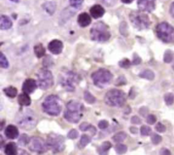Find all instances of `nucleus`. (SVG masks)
Wrapping results in <instances>:
<instances>
[{"mask_svg": "<svg viewBox=\"0 0 174 155\" xmlns=\"http://www.w3.org/2000/svg\"><path fill=\"white\" fill-rule=\"evenodd\" d=\"M139 77L142 78H145V79H148V80H153L155 78V73L151 70L146 69V70H144L139 73Z\"/></svg>", "mask_w": 174, "mask_h": 155, "instance_id": "nucleus-24", "label": "nucleus"}, {"mask_svg": "<svg viewBox=\"0 0 174 155\" xmlns=\"http://www.w3.org/2000/svg\"><path fill=\"white\" fill-rule=\"evenodd\" d=\"M156 122V117L153 114H150L147 117V123L149 124H154Z\"/></svg>", "mask_w": 174, "mask_h": 155, "instance_id": "nucleus-43", "label": "nucleus"}, {"mask_svg": "<svg viewBox=\"0 0 174 155\" xmlns=\"http://www.w3.org/2000/svg\"><path fill=\"white\" fill-rule=\"evenodd\" d=\"M138 7L143 12H152L155 9V0H138Z\"/></svg>", "mask_w": 174, "mask_h": 155, "instance_id": "nucleus-13", "label": "nucleus"}, {"mask_svg": "<svg viewBox=\"0 0 174 155\" xmlns=\"http://www.w3.org/2000/svg\"><path fill=\"white\" fill-rule=\"evenodd\" d=\"M3 91H4V94L6 95L7 96L10 97V98H14L17 95V89L15 87H12V86L5 88L3 90Z\"/></svg>", "mask_w": 174, "mask_h": 155, "instance_id": "nucleus-27", "label": "nucleus"}, {"mask_svg": "<svg viewBox=\"0 0 174 155\" xmlns=\"http://www.w3.org/2000/svg\"><path fill=\"white\" fill-rule=\"evenodd\" d=\"M127 138V134L125 132H118L116 133L115 136H113V141L116 142H122Z\"/></svg>", "mask_w": 174, "mask_h": 155, "instance_id": "nucleus-28", "label": "nucleus"}, {"mask_svg": "<svg viewBox=\"0 0 174 155\" xmlns=\"http://www.w3.org/2000/svg\"><path fill=\"white\" fill-rule=\"evenodd\" d=\"M105 101L110 107H122L126 101V95L122 91L113 89L106 93Z\"/></svg>", "mask_w": 174, "mask_h": 155, "instance_id": "nucleus-7", "label": "nucleus"}, {"mask_svg": "<svg viewBox=\"0 0 174 155\" xmlns=\"http://www.w3.org/2000/svg\"><path fill=\"white\" fill-rule=\"evenodd\" d=\"M131 122H132V124H139L141 123V120L139 119V117L133 116L132 118V120H131Z\"/></svg>", "mask_w": 174, "mask_h": 155, "instance_id": "nucleus-47", "label": "nucleus"}, {"mask_svg": "<svg viewBox=\"0 0 174 155\" xmlns=\"http://www.w3.org/2000/svg\"><path fill=\"white\" fill-rule=\"evenodd\" d=\"M91 142V138L87 135H83L81 137V140L78 143V148H84L86 146Z\"/></svg>", "mask_w": 174, "mask_h": 155, "instance_id": "nucleus-26", "label": "nucleus"}, {"mask_svg": "<svg viewBox=\"0 0 174 155\" xmlns=\"http://www.w3.org/2000/svg\"><path fill=\"white\" fill-rule=\"evenodd\" d=\"M42 7L46 10L47 13H48L49 15H53L56 10V3L55 2H47L42 5Z\"/></svg>", "mask_w": 174, "mask_h": 155, "instance_id": "nucleus-23", "label": "nucleus"}, {"mask_svg": "<svg viewBox=\"0 0 174 155\" xmlns=\"http://www.w3.org/2000/svg\"><path fill=\"white\" fill-rule=\"evenodd\" d=\"M130 130H131V132H132V134H137V132H138V129L135 128V127H131V128H130Z\"/></svg>", "mask_w": 174, "mask_h": 155, "instance_id": "nucleus-51", "label": "nucleus"}, {"mask_svg": "<svg viewBox=\"0 0 174 155\" xmlns=\"http://www.w3.org/2000/svg\"><path fill=\"white\" fill-rule=\"evenodd\" d=\"M90 36L94 41L105 42L110 38L109 26L102 21L95 23L90 30Z\"/></svg>", "mask_w": 174, "mask_h": 155, "instance_id": "nucleus-2", "label": "nucleus"}, {"mask_svg": "<svg viewBox=\"0 0 174 155\" xmlns=\"http://www.w3.org/2000/svg\"><path fill=\"white\" fill-rule=\"evenodd\" d=\"M172 68H173V70H174V64L172 65Z\"/></svg>", "mask_w": 174, "mask_h": 155, "instance_id": "nucleus-56", "label": "nucleus"}, {"mask_svg": "<svg viewBox=\"0 0 174 155\" xmlns=\"http://www.w3.org/2000/svg\"><path fill=\"white\" fill-rule=\"evenodd\" d=\"M156 35L162 42L174 43V27L167 22H161L155 27Z\"/></svg>", "mask_w": 174, "mask_h": 155, "instance_id": "nucleus-6", "label": "nucleus"}, {"mask_svg": "<svg viewBox=\"0 0 174 155\" xmlns=\"http://www.w3.org/2000/svg\"><path fill=\"white\" fill-rule=\"evenodd\" d=\"M111 148L110 142H105L98 148V153L100 155H108V151Z\"/></svg>", "mask_w": 174, "mask_h": 155, "instance_id": "nucleus-22", "label": "nucleus"}, {"mask_svg": "<svg viewBox=\"0 0 174 155\" xmlns=\"http://www.w3.org/2000/svg\"><path fill=\"white\" fill-rule=\"evenodd\" d=\"M161 140H162L161 136H159V135H157V134H153V135H152L151 141L154 144H155V145L159 144V143L161 142Z\"/></svg>", "mask_w": 174, "mask_h": 155, "instance_id": "nucleus-39", "label": "nucleus"}, {"mask_svg": "<svg viewBox=\"0 0 174 155\" xmlns=\"http://www.w3.org/2000/svg\"><path fill=\"white\" fill-rule=\"evenodd\" d=\"M119 66L123 68H128L131 66V62L128 59H123L119 62Z\"/></svg>", "mask_w": 174, "mask_h": 155, "instance_id": "nucleus-38", "label": "nucleus"}, {"mask_svg": "<svg viewBox=\"0 0 174 155\" xmlns=\"http://www.w3.org/2000/svg\"><path fill=\"white\" fill-rule=\"evenodd\" d=\"M38 86L42 90H48L54 84L51 72L48 69H40L38 73Z\"/></svg>", "mask_w": 174, "mask_h": 155, "instance_id": "nucleus-11", "label": "nucleus"}, {"mask_svg": "<svg viewBox=\"0 0 174 155\" xmlns=\"http://www.w3.org/2000/svg\"><path fill=\"white\" fill-rule=\"evenodd\" d=\"M174 58V53L170 49H167L164 54V62L166 63H170Z\"/></svg>", "mask_w": 174, "mask_h": 155, "instance_id": "nucleus-29", "label": "nucleus"}, {"mask_svg": "<svg viewBox=\"0 0 174 155\" xmlns=\"http://www.w3.org/2000/svg\"><path fill=\"white\" fill-rule=\"evenodd\" d=\"M84 0H70V4L73 8H76V9H79L82 4L83 3Z\"/></svg>", "mask_w": 174, "mask_h": 155, "instance_id": "nucleus-37", "label": "nucleus"}, {"mask_svg": "<svg viewBox=\"0 0 174 155\" xmlns=\"http://www.w3.org/2000/svg\"><path fill=\"white\" fill-rule=\"evenodd\" d=\"M108 126H109V123H108V121H106V120H102V121H100V123H99V128L101 129H106Z\"/></svg>", "mask_w": 174, "mask_h": 155, "instance_id": "nucleus-44", "label": "nucleus"}, {"mask_svg": "<svg viewBox=\"0 0 174 155\" xmlns=\"http://www.w3.org/2000/svg\"><path fill=\"white\" fill-rule=\"evenodd\" d=\"M48 148L51 149L54 153L62 152L65 149V139L64 137L58 134L52 133L49 134L47 139Z\"/></svg>", "mask_w": 174, "mask_h": 155, "instance_id": "nucleus-10", "label": "nucleus"}, {"mask_svg": "<svg viewBox=\"0 0 174 155\" xmlns=\"http://www.w3.org/2000/svg\"><path fill=\"white\" fill-rule=\"evenodd\" d=\"M91 127H92L91 124L86 123V122H84V123H83L80 125V129L81 130H83V131H86V130H87L88 129H90Z\"/></svg>", "mask_w": 174, "mask_h": 155, "instance_id": "nucleus-46", "label": "nucleus"}, {"mask_svg": "<svg viewBox=\"0 0 174 155\" xmlns=\"http://www.w3.org/2000/svg\"><path fill=\"white\" fill-rule=\"evenodd\" d=\"M127 84V79L125 78V77H123V76H121L117 78V80L116 82V85H125Z\"/></svg>", "mask_w": 174, "mask_h": 155, "instance_id": "nucleus-42", "label": "nucleus"}, {"mask_svg": "<svg viewBox=\"0 0 174 155\" xmlns=\"http://www.w3.org/2000/svg\"><path fill=\"white\" fill-rule=\"evenodd\" d=\"M10 1H13V2H18L19 0H10Z\"/></svg>", "mask_w": 174, "mask_h": 155, "instance_id": "nucleus-55", "label": "nucleus"}, {"mask_svg": "<svg viewBox=\"0 0 174 155\" xmlns=\"http://www.w3.org/2000/svg\"><path fill=\"white\" fill-rule=\"evenodd\" d=\"M17 146L14 142L8 143L4 148V153L6 155H17Z\"/></svg>", "mask_w": 174, "mask_h": 155, "instance_id": "nucleus-20", "label": "nucleus"}, {"mask_svg": "<svg viewBox=\"0 0 174 155\" xmlns=\"http://www.w3.org/2000/svg\"><path fill=\"white\" fill-rule=\"evenodd\" d=\"M20 155H30V154H29V153H26V152H23Z\"/></svg>", "mask_w": 174, "mask_h": 155, "instance_id": "nucleus-54", "label": "nucleus"}, {"mask_svg": "<svg viewBox=\"0 0 174 155\" xmlns=\"http://www.w3.org/2000/svg\"><path fill=\"white\" fill-rule=\"evenodd\" d=\"M48 50L55 54V55H59L60 54L63 49V43L61 41H60L58 39H55L52 40L51 42L48 44Z\"/></svg>", "mask_w": 174, "mask_h": 155, "instance_id": "nucleus-14", "label": "nucleus"}, {"mask_svg": "<svg viewBox=\"0 0 174 155\" xmlns=\"http://www.w3.org/2000/svg\"><path fill=\"white\" fill-rule=\"evenodd\" d=\"M84 99H85V101H87V103L90 104L94 103L95 101H96V98H95L89 91H85V92H84Z\"/></svg>", "mask_w": 174, "mask_h": 155, "instance_id": "nucleus-30", "label": "nucleus"}, {"mask_svg": "<svg viewBox=\"0 0 174 155\" xmlns=\"http://www.w3.org/2000/svg\"><path fill=\"white\" fill-rule=\"evenodd\" d=\"M68 138H70V139H76L77 137L78 136V130H76V129H71L70 132L68 133Z\"/></svg>", "mask_w": 174, "mask_h": 155, "instance_id": "nucleus-41", "label": "nucleus"}, {"mask_svg": "<svg viewBox=\"0 0 174 155\" xmlns=\"http://www.w3.org/2000/svg\"><path fill=\"white\" fill-rule=\"evenodd\" d=\"M141 62H142L141 58H140L137 54H134V55H133V60H132V64L139 65L141 63Z\"/></svg>", "mask_w": 174, "mask_h": 155, "instance_id": "nucleus-45", "label": "nucleus"}, {"mask_svg": "<svg viewBox=\"0 0 174 155\" xmlns=\"http://www.w3.org/2000/svg\"><path fill=\"white\" fill-rule=\"evenodd\" d=\"M0 66L3 68H7L9 67V62L3 55V53H1V57H0Z\"/></svg>", "mask_w": 174, "mask_h": 155, "instance_id": "nucleus-35", "label": "nucleus"}, {"mask_svg": "<svg viewBox=\"0 0 174 155\" xmlns=\"http://www.w3.org/2000/svg\"><path fill=\"white\" fill-rule=\"evenodd\" d=\"M164 100L167 106H171L174 102V95L172 93H167L164 96Z\"/></svg>", "mask_w": 174, "mask_h": 155, "instance_id": "nucleus-31", "label": "nucleus"}, {"mask_svg": "<svg viewBox=\"0 0 174 155\" xmlns=\"http://www.w3.org/2000/svg\"><path fill=\"white\" fill-rule=\"evenodd\" d=\"M92 21L90 16L87 13H82L79 15L78 18V22L79 26L82 27H86Z\"/></svg>", "mask_w": 174, "mask_h": 155, "instance_id": "nucleus-18", "label": "nucleus"}, {"mask_svg": "<svg viewBox=\"0 0 174 155\" xmlns=\"http://www.w3.org/2000/svg\"><path fill=\"white\" fill-rule=\"evenodd\" d=\"M142 136H149L151 133V128L147 125H143L140 129Z\"/></svg>", "mask_w": 174, "mask_h": 155, "instance_id": "nucleus-36", "label": "nucleus"}, {"mask_svg": "<svg viewBox=\"0 0 174 155\" xmlns=\"http://www.w3.org/2000/svg\"><path fill=\"white\" fill-rule=\"evenodd\" d=\"M116 151L118 154H124L127 151V148L124 144H117L116 146Z\"/></svg>", "mask_w": 174, "mask_h": 155, "instance_id": "nucleus-33", "label": "nucleus"}, {"mask_svg": "<svg viewBox=\"0 0 174 155\" xmlns=\"http://www.w3.org/2000/svg\"><path fill=\"white\" fill-rule=\"evenodd\" d=\"M29 142H30V139L29 137L26 134H23L20 136L19 139V144L21 146H26L27 144H29Z\"/></svg>", "mask_w": 174, "mask_h": 155, "instance_id": "nucleus-34", "label": "nucleus"}, {"mask_svg": "<svg viewBox=\"0 0 174 155\" xmlns=\"http://www.w3.org/2000/svg\"><path fill=\"white\" fill-rule=\"evenodd\" d=\"M170 14H171V16H172L174 18V2L171 4V6H170Z\"/></svg>", "mask_w": 174, "mask_h": 155, "instance_id": "nucleus-50", "label": "nucleus"}, {"mask_svg": "<svg viewBox=\"0 0 174 155\" xmlns=\"http://www.w3.org/2000/svg\"><path fill=\"white\" fill-rule=\"evenodd\" d=\"M42 109L46 113L51 116H58L62 109L61 101L60 98L54 95H50L45 98L42 102Z\"/></svg>", "mask_w": 174, "mask_h": 155, "instance_id": "nucleus-3", "label": "nucleus"}, {"mask_svg": "<svg viewBox=\"0 0 174 155\" xmlns=\"http://www.w3.org/2000/svg\"><path fill=\"white\" fill-rule=\"evenodd\" d=\"M34 53H35V55H37V57L41 58V57H42V56L44 55V54H45V49L42 46V45L38 44V45H37L34 47Z\"/></svg>", "mask_w": 174, "mask_h": 155, "instance_id": "nucleus-25", "label": "nucleus"}, {"mask_svg": "<svg viewBox=\"0 0 174 155\" xmlns=\"http://www.w3.org/2000/svg\"><path fill=\"white\" fill-rule=\"evenodd\" d=\"M18 102H19L20 106L27 107L31 104V98H30L27 94L23 93L21 95H20L19 97H18Z\"/></svg>", "mask_w": 174, "mask_h": 155, "instance_id": "nucleus-21", "label": "nucleus"}, {"mask_svg": "<svg viewBox=\"0 0 174 155\" xmlns=\"http://www.w3.org/2000/svg\"><path fill=\"white\" fill-rule=\"evenodd\" d=\"M147 112H148V109H147L146 107H142V108H140V110H139V113H140V114L143 115V116H145Z\"/></svg>", "mask_w": 174, "mask_h": 155, "instance_id": "nucleus-49", "label": "nucleus"}, {"mask_svg": "<svg viewBox=\"0 0 174 155\" xmlns=\"http://www.w3.org/2000/svg\"><path fill=\"white\" fill-rule=\"evenodd\" d=\"M83 105L78 101H70L65 111V119L71 123H78L83 117Z\"/></svg>", "mask_w": 174, "mask_h": 155, "instance_id": "nucleus-1", "label": "nucleus"}, {"mask_svg": "<svg viewBox=\"0 0 174 155\" xmlns=\"http://www.w3.org/2000/svg\"><path fill=\"white\" fill-rule=\"evenodd\" d=\"M132 90H133V89H132V90H131V91H130V93H131V94H134V91H132ZM129 97H130L131 99H133V98H134V96H133V95H130V96H129Z\"/></svg>", "mask_w": 174, "mask_h": 155, "instance_id": "nucleus-53", "label": "nucleus"}, {"mask_svg": "<svg viewBox=\"0 0 174 155\" xmlns=\"http://www.w3.org/2000/svg\"><path fill=\"white\" fill-rule=\"evenodd\" d=\"M129 19L132 26L138 30L147 29L150 26V20L148 15L143 11H132L129 15Z\"/></svg>", "mask_w": 174, "mask_h": 155, "instance_id": "nucleus-5", "label": "nucleus"}, {"mask_svg": "<svg viewBox=\"0 0 174 155\" xmlns=\"http://www.w3.org/2000/svg\"><path fill=\"white\" fill-rule=\"evenodd\" d=\"M12 26V21L10 20L9 16H1L0 18V29L1 30H8Z\"/></svg>", "mask_w": 174, "mask_h": 155, "instance_id": "nucleus-19", "label": "nucleus"}, {"mask_svg": "<svg viewBox=\"0 0 174 155\" xmlns=\"http://www.w3.org/2000/svg\"><path fill=\"white\" fill-rule=\"evenodd\" d=\"M37 87H38V83H37L34 79L28 78V79H26V80L24 82V84H23L22 91H24V93L28 95V94L32 93V92L37 89Z\"/></svg>", "mask_w": 174, "mask_h": 155, "instance_id": "nucleus-15", "label": "nucleus"}, {"mask_svg": "<svg viewBox=\"0 0 174 155\" xmlns=\"http://www.w3.org/2000/svg\"><path fill=\"white\" fill-rule=\"evenodd\" d=\"M5 136H7V138L9 139H16L17 138V136H19V130L16 128L15 125L10 124L6 127L5 129Z\"/></svg>", "mask_w": 174, "mask_h": 155, "instance_id": "nucleus-16", "label": "nucleus"}, {"mask_svg": "<svg viewBox=\"0 0 174 155\" xmlns=\"http://www.w3.org/2000/svg\"><path fill=\"white\" fill-rule=\"evenodd\" d=\"M16 121L22 129H32L37 124V118L31 110H25L20 113Z\"/></svg>", "mask_w": 174, "mask_h": 155, "instance_id": "nucleus-8", "label": "nucleus"}, {"mask_svg": "<svg viewBox=\"0 0 174 155\" xmlns=\"http://www.w3.org/2000/svg\"><path fill=\"white\" fill-rule=\"evenodd\" d=\"M80 81V78L72 71H64L60 76V84L67 91L72 92L76 89V84Z\"/></svg>", "mask_w": 174, "mask_h": 155, "instance_id": "nucleus-4", "label": "nucleus"}, {"mask_svg": "<svg viewBox=\"0 0 174 155\" xmlns=\"http://www.w3.org/2000/svg\"><path fill=\"white\" fill-rule=\"evenodd\" d=\"M105 12V9L101 5H100V4H95V5H94L90 9L91 16H93L94 19H98V18L102 17L104 16Z\"/></svg>", "mask_w": 174, "mask_h": 155, "instance_id": "nucleus-17", "label": "nucleus"}, {"mask_svg": "<svg viewBox=\"0 0 174 155\" xmlns=\"http://www.w3.org/2000/svg\"><path fill=\"white\" fill-rule=\"evenodd\" d=\"M160 155H171V152L167 148H161L160 151Z\"/></svg>", "mask_w": 174, "mask_h": 155, "instance_id": "nucleus-48", "label": "nucleus"}, {"mask_svg": "<svg viewBox=\"0 0 174 155\" xmlns=\"http://www.w3.org/2000/svg\"><path fill=\"white\" fill-rule=\"evenodd\" d=\"M155 129H156V131H158V132H161V133H163L166 131V126L163 124L161 123H157L156 124V125H155Z\"/></svg>", "mask_w": 174, "mask_h": 155, "instance_id": "nucleus-40", "label": "nucleus"}, {"mask_svg": "<svg viewBox=\"0 0 174 155\" xmlns=\"http://www.w3.org/2000/svg\"><path fill=\"white\" fill-rule=\"evenodd\" d=\"M113 75L107 69H99L98 71L94 72L92 74V79L94 84L98 87L103 88L112 81Z\"/></svg>", "mask_w": 174, "mask_h": 155, "instance_id": "nucleus-9", "label": "nucleus"}, {"mask_svg": "<svg viewBox=\"0 0 174 155\" xmlns=\"http://www.w3.org/2000/svg\"><path fill=\"white\" fill-rule=\"evenodd\" d=\"M133 0H122V2L124 3H131Z\"/></svg>", "mask_w": 174, "mask_h": 155, "instance_id": "nucleus-52", "label": "nucleus"}, {"mask_svg": "<svg viewBox=\"0 0 174 155\" xmlns=\"http://www.w3.org/2000/svg\"><path fill=\"white\" fill-rule=\"evenodd\" d=\"M28 148L32 152L37 153L38 154H42L45 152H47L48 149V146L47 142L44 140L40 138V137H32L30 139Z\"/></svg>", "mask_w": 174, "mask_h": 155, "instance_id": "nucleus-12", "label": "nucleus"}, {"mask_svg": "<svg viewBox=\"0 0 174 155\" xmlns=\"http://www.w3.org/2000/svg\"><path fill=\"white\" fill-rule=\"evenodd\" d=\"M120 32L121 34L124 37H127L128 35V31H127V24L126 21H123L120 25Z\"/></svg>", "mask_w": 174, "mask_h": 155, "instance_id": "nucleus-32", "label": "nucleus"}]
</instances>
